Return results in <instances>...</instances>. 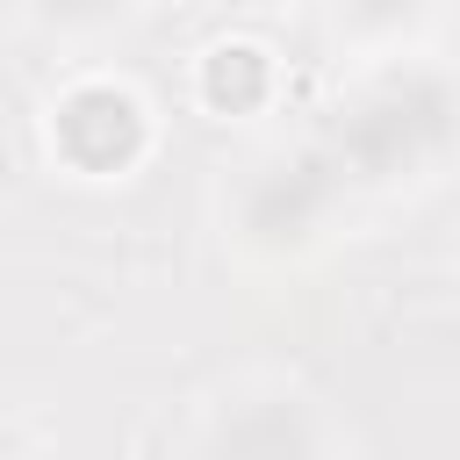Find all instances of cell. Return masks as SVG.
I'll return each instance as SVG.
<instances>
[{
    "label": "cell",
    "instance_id": "6da1fadb",
    "mask_svg": "<svg viewBox=\"0 0 460 460\" xmlns=\"http://www.w3.org/2000/svg\"><path fill=\"white\" fill-rule=\"evenodd\" d=\"M158 144V122L122 79H72L43 108V151L72 180H129Z\"/></svg>",
    "mask_w": 460,
    "mask_h": 460
},
{
    "label": "cell",
    "instance_id": "7a4b0ae2",
    "mask_svg": "<svg viewBox=\"0 0 460 460\" xmlns=\"http://www.w3.org/2000/svg\"><path fill=\"white\" fill-rule=\"evenodd\" d=\"M280 93V58L259 36H216L194 58V108L216 122H252Z\"/></svg>",
    "mask_w": 460,
    "mask_h": 460
}]
</instances>
